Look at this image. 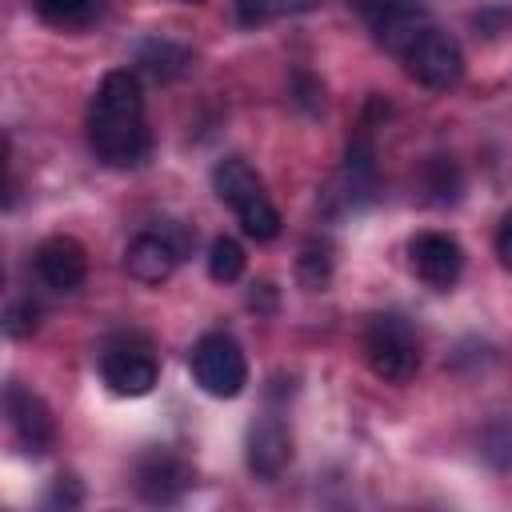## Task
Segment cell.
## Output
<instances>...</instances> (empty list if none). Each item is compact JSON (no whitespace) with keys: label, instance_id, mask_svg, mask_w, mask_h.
Masks as SVG:
<instances>
[{"label":"cell","instance_id":"obj_1","mask_svg":"<svg viewBox=\"0 0 512 512\" xmlns=\"http://www.w3.org/2000/svg\"><path fill=\"white\" fill-rule=\"evenodd\" d=\"M88 144L112 168H132L148 156L144 92L128 68H112L88 108Z\"/></svg>","mask_w":512,"mask_h":512},{"label":"cell","instance_id":"obj_2","mask_svg":"<svg viewBox=\"0 0 512 512\" xmlns=\"http://www.w3.org/2000/svg\"><path fill=\"white\" fill-rule=\"evenodd\" d=\"M364 356H368V368L392 384L412 380L420 368L416 336H412L408 320H400V316H372V324L364 332Z\"/></svg>","mask_w":512,"mask_h":512},{"label":"cell","instance_id":"obj_3","mask_svg":"<svg viewBox=\"0 0 512 512\" xmlns=\"http://www.w3.org/2000/svg\"><path fill=\"white\" fill-rule=\"evenodd\" d=\"M192 376L196 384L208 392V396H220V400H232L244 384H248V360L240 352V344L224 332H208L196 340L192 348Z\"/></svg>","mask_w":512,"mask_h":512},{"label":"cell","instance_id":"obj_4","mask_svg":"<svg viewBox=\"0 0 512 512\" xmlns=\"http://www.w3.org/2000/svg\"><path fill=\"white\" fill-rule=\"evenodd\" d=\"M0 412L8 416L16 440H20L28 452H48V448H52V440H56V420H52L48 404H44L36 392H28L24 384L8 380V384L0 388Z\"/></svg>","mask_w":512,"mask_h":512},{"label":"cell","instance_id":"obj_5","mask_svg":"<svg viewBox=\"0 0 512 512\" xmlns=\"http://www.w3.org/2000/svg\"><path fill=\"white\" fill-rule=\"evenodd\" d=\"M404 64L424 88H452L464 72V56H460L456 40L444 36L436 24L416 36V44L404 52Z\"/></svg>","mask_w":512,"mask_h":512},{"label":"cell","instance_id":"obj_6","mask_svg":"<svg viewBox=\"0 0 512 512\" xmlns=\"http://www.w3.org/2000/svg\"><path fill=\"white\" fill-rule=\"evenodd\" d=\"M364 20H368L376 44L388 48V52H396V56H404L416 44V36L432 28L428 8L416 4V0H380Z\"/></svg>","mask_w":512,"mask_h":512},{"label":"cell","instance_id":"obj_7","mask_svg":"<svg viewBox=\"0 0 512 512\" xmlns=\"http://www.w3.org/2000/svg\"><path fill=\"white\" fill-rule=\"evenodd\" d=\"M100 372H104V384L116 392V396H144L152 392L160 368H156V356L148 352V344H108L104 356H100Z\"/></svg>","mask_w":512,"mask_h":512},{"label":"cell","instance_id":"obj_8","mask_svg":"<svg viewBox=\"0 0 512 512\" xmlns=\"http://www.w3.org/2000/svg\"><path fill=\"white\" fill-rule=\"evenodd\" d=\"M192 488V468L168 448H152L136 460V492L148 504H172Z\"/></svg>","mask_w":512,"mask_h":512},{"label":"cell","instance_id":"obj_9","mask_svg":"<svg viewBox=\"0 0 512 512\" xmlns=\"http://www.w3.org/2000/svg\"><path fill=\"white\" fill-rule=\"evenodd\" d=\"M408 252H412L416 276L436 292H448L464 272V248L444 232H420Z\"/></svg>","mask_w":512,"mask_h":512},{"label":"cell","instance_id":"obj_10","mask_svg":"<svg viewBox=\"0 0 512 512\" xmlns=\"http://www.w3.org/2000/svg\"><path fill=\"white\" fill-rule=\"evenodd\" d=\"M36 272L48 288L56 292H76L88 276V252L80 240L72 236H48L40 248H36Z\"/></svg>","mask_w":512,"mask_h":512},{"label":"cell","instance_id":"obj_11","mask_svg":"<svg viewBox=\"0 0 512 512\" xmlns=\"http://www.w3.org/2000/svg\"><path fill=\"white\" fill-rule=\"evenodd\" d=\"M292 460V436L276 416H264L248 428V468L260 480H276Z\"/></svg>","mask_w":512,"mask_h":512},{"label":"cell","instance_id":"obj_12","mask_svg":"<svg viewBox=\"0 0 512 512\" xmlns=\"http://www.w3.org/2000/svg\"><path fill=\"white\" fill-rule=\"evenodd\" d=\"M176 260H180V252L168 244L164 232H140V236L124 248V268H128V276L140 280V284H160V280H168L172 268H176Z\"/></svg>","mask_w":512,"mask_h":512},{"label":"cell","instance_id":"obj_13","mask_svg":"<svg viewBox=\"0 0 512 512\" xmlns=\"http://www.w3.org/2000/svg\"><path fill=\"white\" fill-rule=\"evenodd\" d=\"M212 188H216V196L236 212V208H244L248 200H256V196H264L260 192V180H256V172L240 160V156H228V160H220L216 168H212Z\"/></svg>","mask_w":512,"mask_h":512},{"label":"cell","instance_id":"obj_14","mask_svg":"<svg viewBox=\"0 0 512 512\" xmlns=\"http://www.w3.org/2000/svg\"><path fill=\"white\" fill-rule=\"evenodd\" d=\"M136 60H140V68H144L148 76H156V80H176V76L188 72L192 52H188L184 44L168 40V36H152V40L140 44V56H136Z\"/></svg>","mask_w":512,"mask_h":512},{"label":"cell","instance_id":"obj_15","mask_svg":"<svg viewBox=\"0 0 512 512\" xmlns=\"http://www.w3.org/2000/svg\"><path fill=\"white\" fill-rule=\"evenodd\" d=\"M240 272H244V248L232 236H216L208 248V276L216 284H232L240 280Z\"/></svg>","mask_w":512,"mask_h":512},{"label":"cell","instance_id":"obj_16","mask_svg":"<svg viewBox=\"0 0 512 512\" xmlns=\"http://www.w3.org/2000/svg\"><path fill=\"white\" fill-rule=\"evenodd\" d=\"M296 276H300V284L308 292L324 288L328 276H332V248L324 240H308L304 252H300V260H296Z\"/></svg>","mask_w":512,"mask_h":512},{"label":"cell","instance_id":"obj_17","mask_svg":"<svg viewBox=\"0 0 512 512\" xmlns=\"http://www.w3.org/2000/svg\"><path fill=\"white\" fill-rule=\"evenodd\" d=\"M36 12L56 28H80L96 16V0H36Z\"/></svg>","mask_w":512,"mask_h":512},{"label":"cell","instance_id":"obj_18","mask_svg":"<svg viewBox=\"0 0 512 512\" xmlns=\"http://www.w3.org/2000/svg\"><path fill=\"white\" fill-rule=\"evenodd\" d=\"M236 216H240V228H244L252 240H272V236L280 232V212L268 204V196L248 200L244 208H236Z\"/></svg>","mask_w":512,"mask_h":512},{"label":"cell","instance_id":"obj_19","mask_svg":"<svg viewBox=\"0 0 512 512\" xmlns=\"http://www.w3.org/2000/svg\"><path fill=\"white\" fill-rule=\"evenodd\" d=\"M428 188H432L436 200H456V192H460V172H456V164L444 160V156H436V160L428 164Z\"/></svg>","mask_w":512,"mask_h":512},{"label":"cell","instance_id":"obj_20","mask_svg":"<svg viewBox=\"0 0 512 512\" xmlns=\"http://www.w3.org/2000/svg\"><path fill=\"white\" fill-rule=\"evenodd\" d=\"M36 304H28V300H20V304H12L8 312H4V332L8 336H28L32 328H36Z\"/></svg>","mask_w":512,"mask_h":512},{"label":"cell","instance_id":"obj_21","mask_svg":"<svg viewBox=\"0 0 512 512\" xmlns=\"http://www.w3.org/2000/svg\"><path fill=\"white\" fill-rule=\"evenodd\" d=\"M80 500H84L80 480H76V476H56V484H52V492H48V504H64V508H72V504H80Z\"/></svg>","mask_w":512,"mask_h":512},{"label":"cell","instance_id":"obj_22","mask_svg":"<svg viewBox=\"0 0 512 512\" xmlns=\"http://www.w3.org/2000/svg\"><path fill=\"white\" fill-rule=\"evenodd\" d=\"M268 12H272V4H268V0H236V20H240L244 28L264 24V20H268Z\"/></svg>","mask_w":512,"mask_h":512},{"label":"cell","instance_id":"obj_23","mask_svg":"<svg viewBox=\"0 0 512 512\" xmlns=\"http://www.w3.org/2000/svg\"><path fill=\"white\" fill-rule=\"evenodd\" d=\"M496 256H500L504 268L512 264V216H504L500 228H496Z\"/></svg>","mask_w":512,"mask_h":512},{"label":"cell","instance_id":"obj_24","mask_svg":"<svg viewBox=\"0 0 512 512\" xmlns=\"http://www.w3.org/2000/svg\"><path fill=\"white\" fill-rule=\"evenodd\" d=\"M248 304H252V308H264V312H272V304H276V296H272V284H252V296H248Z\"/></svg>","mask_w":512,"mask_h":512},{"label":"cell","instance_id":"obj_25","mask_svg":"<svg viewBox=\"0 0 512 512\" xmlns=\"http://www.w3.org/2000/svg\"><path fill=\"white\" fill-rule=\"evenodd\" d=\"M276 12H288V16H300V12H312L320 0H268Z\"/></svg>","mask_w":512,"mask_h":512},{"label":"cell","instance_id":"obj_26","mask_svg":"<svg viewBox=\"0 0 512 512\" xmlns=\"http://www.w3.org/2000/svg\"><path fill=\"white\" fill-rule=\"evenodd\" d=\"M296 84H300V96H296V100H300L304 108H316V104H320V100H316V96H320V88H316V84H312L308 76H300Z\"/></svg>","mask_w":512,"mask_h":512},{"label":"cell","instance_id":"obj_27","mask_svg":"<svg viewBox=\"0 0 512 512\" xmlns=\"http://www.w3.org/2000/svg\"><path fill=\"white\" fill-rule=\"evenodd\" d=\"M0 204H8V140L0 136Z\"/></svg>","mask_w":512,"mask_h":512},{"label":"cell","instance_id":"obj_28","mask_svg":"<svg viewBox=\"0 0 512 512\" xmlns=\"http://www.w3.org/2000/svg\"><path fill=\"white\" fill-rule=\"evenodd\" d=\"M348 4H352V8L360 12V16H368V12H372V8L380 4V0H348Z\"/></svg>","mask_w":512,"mask_h":512},{"label":"cell","instance_id":"obj_29","mask_svg":"<svg viewBox=\"0 0 512 512\" xmlns=\"http://www.w3.org/2000/svg\"><path fill=\"white\" fill-rule=\"evenodd\" d=\"M184 4H192V0H184Z\"/></svg>","mask_w":512,"mask_h":512}]
</instances>
